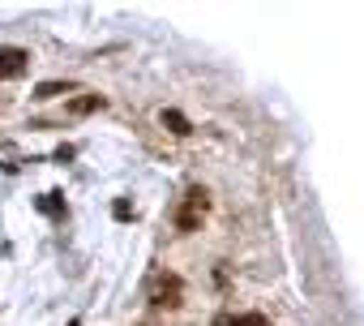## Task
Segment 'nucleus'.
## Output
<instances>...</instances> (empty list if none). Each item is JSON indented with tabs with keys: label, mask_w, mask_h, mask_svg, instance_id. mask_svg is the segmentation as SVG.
I'll use <instances>...</instances> for the list:
<instances>
[{
	"label": "nucleus",
	"mask_w": 364,
	"mask_h": 326,
	"mask_svg": "<svg viewBox=\"0 0 364 326\" xmlns=\"http://www.w3.org/2000/svg\"><path fill=\"white\" fill-rule=\"evenodd\" d=\"M146 296H150V305H159V309H180V305H185V279L159 270V275L146 283Z\"/></svg>",
	"instance_id": "obj_1"
},
{
	"label": "nucleus",
	"mask_w": 364,
	"mask_h": 326,
	"mask_svg": "<svg viewBox=\"0 0 364 326\" xmlns=\"http://www.w3.org/2000/svg\"><path fill=\"white\" fill-rule=\"evenodd\" d=\"M26 65H31V52H26V48H0V82L22 78Z\"/></svg>",
	"instance_id": "obj_3"
},
{
	"label": "nucleus",
	"mask_w": 364,
	"mask_h": 326,
	"mask_svg": "<svg viewBox=\"0 0 364 326\" xmlns=\"http://www.w3.org/2000/svg\"><path fill=\"white\" fill-rule=\"evenodd\" d=\"M56 95H69V82H43L35 90V99H56Z\"/></svg>",
	"instance_id": "obj_7"
},
{
	"label": "nucleus",
	"mask_w": 364,
	"mask_h": 326,
	"mask_svg": "<svg viewBox=\"0 0 364 326\" xmlns=\"http://www.w3.org/2000/svg\"><path fill=\"white\" fill-rule=\"evenodd\" d=\"M219 326H270V317L266 313H228V317H219Z\"/></svg>",
	"instance_id": "obj_5"
},
{
	"label": "nucleus",
	"mask_w": 364,
	"mask_h": 326,
	"mask_svg": "<svg viewBox=\"0 0 364 326\" xmlns=\"http://www.w3.org/2000/svg\"><path fill=\"white\" fill-rule=\"evenodd\" d=\"M163 125H167L176 137H189V133H193V125L185 120V112H176V107H163Z\"/></svg>",
	"instance_id": "obj_4"
},
{
	"label": "nucleus",
	"mask_w": 364,
	"mask_h": 326,
	"mask_svg": "<svg viewBox=\"0 0 364 326\" xmlns=\"http://www.w3.org/2000/svg\"><path fill=\"white\" fill-rule=\"evenodd\" d=\"M95 107H103V95H86V99H73V103H69L73 116H86V112H95Z\"/></svg>",
	"instance_id": "obj_6"
},
{
	"label": "nucleus",
	"mask_w": 364,
	"mask_h": 326,
	"mask_svg": "<svg viewBox=\"0 0 364 326\" xmlns=\"http://www.w3.org/2000/svg\"><path fill=\"white\" fill-rule=\"evenodd\" d=\"M69 326H77V322H69Z\"/></svg>",
	"instance_id": "obj_8"
},
{
	"label": "nucleus",
	"mask_w": 364,
	"mask_h": 326,
	"mask_svg": "<svg viewBox=\"0 0 364 326\" xmlns=\"http://www.w3.org/2000/svg\"><path fill=\"white\" fill-rule=\"evenodd\" d=\"M206 206H210V202H206V189L193 185L185 198H180V206H176V228H180V232H198L202 219H206Z\"/></svg>",
	"instance_id": "obj_2"
}]
</instances>
